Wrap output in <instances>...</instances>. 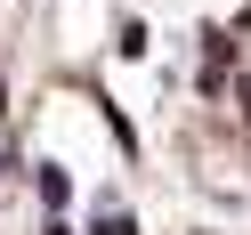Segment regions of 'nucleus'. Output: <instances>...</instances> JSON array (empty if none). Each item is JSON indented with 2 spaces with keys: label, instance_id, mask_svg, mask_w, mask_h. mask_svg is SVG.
<instances>
[{
  "label": "nucleus",
  "instance_id": "obj_1",
  "mask_svg": "<svg viewBox=\"0 0 251 235\" xmlns=\"http://www.w3.org/2000/svg\"><path fill=\"white\" fill-rule=\"evenodd\" d=\"M98 235H138V227H130V219H105V227H98Z\"/></svg>",
  "mask_w": 251,
  "mask_h": 235
}]
</instances>
